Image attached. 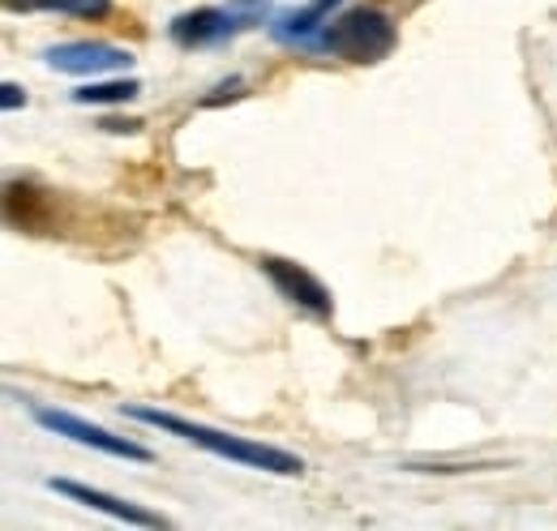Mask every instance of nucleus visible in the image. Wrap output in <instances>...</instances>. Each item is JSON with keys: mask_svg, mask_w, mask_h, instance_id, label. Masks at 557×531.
<instances>
[{"mask_svg": "<svg viewBox=\"0 0 557 531\" xmlns=\"http://www.w3.org/2000/svg\"><path fill=\"white\" fill-rule=\"evenodd\" d=\"M258 266H262V274L275 283L278 296H287L296 309H305V313H313V318H331V313H335V296H331V287H326L313 270H305L300 262H287V258H275V254L258 258Z\"/></svg>", "mask_w": 557, "mask_h": 531, "instance_id": "obj_5", "label": "nucleus"}, {"mask_svg": "<svg viewBox=\"0 0 557 531\" xmlns=\"http://www.w3.org/2000/svg\"><path fill=\"white\" fill-rule=\"evenodd\" d=\"M4 219L17 232H52L57 227V198L30 181L4 185Z\"/></svg>", "mask_w": 557, "mask_h": 531, "instance_id": "obj_8", "label": "nucleus"}, {"mask_svg": "<svg viewBox=\"0 0 557 531\" xmlns=\"http://www.w3.org/2000/svg\"><path fill=\"white\" fill-rule=\"evenodd\" d=\"M141 95L138 77H112V82H86L73 90V103H86V108H103V103H129Z\"/></svg>", "mask_w": 557, "mask_h": 531, "instance_id": "obj_11", "label": "nucleus"}, {"mask_svg": "<svg viewBox=\"0 0 557 531\" xmlns=\"http://www.w3.org/2000/svg\"><path fill=\"white\" fill-rule=\"evenodd\" d=\"M30 416H35L39 429L61 433V437H70V442H77V446L103 450V455H112V459H125V464H150V459H154L141 442L125 437V433H108L103 424H90V420L73 416V411H65V407H35Z\"/></svg>", "mask_w": 557, "mask_h": 531, "instance_id": "obj_4", "label": "nucleus"}, {"mask_svg": "<svg viewBox=\"0 0 557 531\" xmlns=\"http://www.w3.org/2000/svg\"><path fill=\"white\" fill-rule=\"evenodd\" d=\"M129 420H141L150 429H163L181 442H194L210 450L214 459H227L232 467H249V471H267V476H300L305 459L283 450V446H267V442H249V437H236V433H223V429H210L198 420H185L176 411H159V407H125Z\"/></svg>", "mask_w": 557, "mask_h": 531, "instance_id": "obj_1", "label": "nucleus"}, {"mask_svg": "<svg viewBox=\"0 0 557 531\" xmlns=\"http://www.w3.org/2000/svg\"><path fill=\"white\" fill-rule=\"evenodd\" d=\"M44 61L57 73H73V77H99V73H121L134 65V57L116 44L103 39H73V44H57L44 52Z\"/></svg>", "mask_w": 557, "mask_h": 531, "instance_id": "obj_6", "label": "nucleus"}, {"mask_svg": "<svg viewBox=\"0 0 557 531\" xmlns=\"http://www.w3.org/2000/svg\"><path fill=\"white\" fill-rule=\"evenodd\" d=\"M313 44H318L322 52L348 61V65H377V61H386V57L395 52L399 26L391 22L386 9L360 4V9H344L339 17H331Z\"/></svg>", "mask_w": 557, "mask_h": 531, "instance_id": "obj_2", "label": "nucleus"}, {"mask_svg": "<svg viewBox=\"0 0 557 531\" xmlns=\"http://www.w3.org/2000/svg\"><path fill=\"white\" fill-rule=\"evenodd\" d=\"M0 108H4V112L26 108V90H22L17 82H4V86H0Z\"/></svg>", "mask_w": 557, "mask_h": 531, "instance_id": "obj_12", "label": "nucleus"}, {"mask_svg": "<svg viewBox=\"0 0 557 531\" xmlns=\"http://www.w3.org/2000/svg\"><path fill=\"white\" fill-rule=\"evenodd\" d=\"M99 125H103L108 133H138L141 129V121H134V116H125V121H121V116H103Z\"/></svg>", "mask_w": 557, "mask_h": 531, "instance_id": "obj_14", "label": "nucleus"}, {"mask_svg": "<svg viewBox=\"0 0 557 531\" xmlns=\"http://www.w3.org/2000/svg\"><path fill=\"white\" fill-rule=\"evenodd\" d=\"M9 13H70V17H86L99 22L112 13V0H4Z\"/></svg>", "mask_w": 557, "mask_h": 531, "instance_id": "obj_10", "label": "nucleus"}, {"mask_svg": "<svg viewBox=\"0 0 557 531\" xmlns=\"http://www.w3.org/2000/svg\"><path fill=\"white\" fill-rule=\"evenodd\" d=\"M48 489H52V493H61V497H70V502H77V506H86V510L112 515V519H121V523H134V528H168V519H163V515L146 510V506H138V502L112 497V493H103V489H90V484H82V480L52 476V480H48Z\"/></svg>", "mask_w": 557, "mask_h": 531, "instance_id": "obj_7", "label": "nucleus"}, {"mask_svg": "<svg viewBox=\"0 0 557 531\" xmlns=\"http://www.w3.org/2000/svg\"><path fill=\"white\" fill-rule=\"evenodd\" d=\"M344 0H309L305 9H296V13H287L283 22L275 26L278 39H287V44H313L318 35H322V26L331 22V9H339Z\"/></svg>", "mask_w": 557, "mask_h": 531, "instance_id": "obj_9", "label": "nucleus"}, {"mask_svg": "<svg viewBox=\"0 0 557 531\" xmlns=\"http://www.w3.org/2000/svg\"><path fill=\"white\" fill-rule=\"evenodd\" d=\"M240 86H245V77H227V82L219 86V95H210V99H202V103L214 108V103H223V99H236V95H240Z\"/></svg>", "mask_w": 557, "mask_h": 531, "instance_id": "obj_13", "label": "nucleus"}, {"mask_svg": "<svg viewBox=\"0 0 557 531\" xmlns=\"http://www.w3.org/2000/svg\"><path fill=\"white\" fill-rule=\"evenodd\" d=\"M271 13V0H227V4H207V9H189L181 17H172L168 35L176 48H210L223 39H236L253 26H262Z\"/></svg>", "mask_w": 557, "mask_h": 531, "instance_id": "obj_3", "label": "nucleus"}]
</instances>
